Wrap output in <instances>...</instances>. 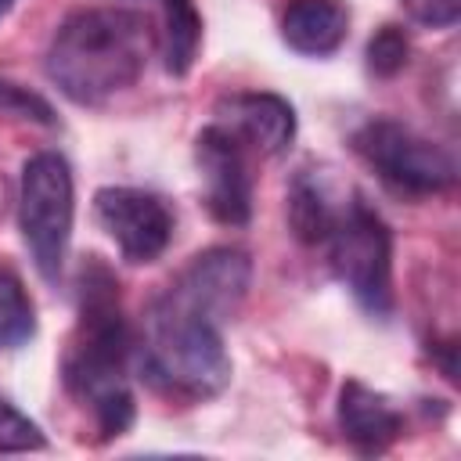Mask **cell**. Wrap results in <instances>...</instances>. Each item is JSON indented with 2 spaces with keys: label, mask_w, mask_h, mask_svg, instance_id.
Listing matches in <instances>:
<instances>
[{
  "label": "cell",
  "mask_w": 461,
  "mask_h": 461,
  "mask_svg": "<svg viewBox=\"0 0 461 461\" xmlns=\"http://www.w3.org/2000/svg\"><path fill=\"white\" fill-rule=\"evenodd\" d=\"M130 357L133 339L122 317L119 281L101 256H86L76 274V328L61 357V378L65 389L90 407L101 436H122L133 425Z\"/></svg>",
  "instance_id": "obj_1"
},
{
  "label": "cell",
  "mask_w": 461,
  "mask_h": 461,
  "mask_svg": "<svg viewBox=\"0 0 461 461\" xmlns=\"http://www.w3.org/2000/svg\"><path fill=\"white\" fill-rule=\"evenodd\" d=\"M151 25L140 11L83 7L72 11L50 36L47 76L72 104H104L130 90L148 68Z\"/></svg>",
  "instance_id": "obj_2"
},
{
  "label": "cell",
  "mask_w": 461,
  "mask_h": 461,
  "mask_svg": "<svg viewBox=\"0 0 461 461\" xmlns=\"http://www.w3.org/2000/svg\"><path fill=\"white\" fill-rule=\"evenodd\" d=\"M137 367L158 393L184 400L220 396L230 382V357L220 324L166 292H158L144 313Z\"/></svg>",
  "instance_id": "obj_3"
},
{
  "label": "cell",
  "mask_w": 461,
  "mask_h": 461,
  "mask_svg": "<svg viewBox=\"0 0 461 461\" xmlns=\"http://www.w3.org/2000/svg\"><path fill=\"white\" fill-rule=\"evenodd\" d=\"M76 220L72 166L58 151H36L22 166L18 180V230L43 281H58L65 270Z\"/></svg>",
  "instance_id": "obj_4"
},
{
  "label": "cell",
  "mask_w": 461,
  "mask_h": 461,
  "mask_svg": "<svg viewBox=\"0 0 461 461\" xmlns=\"http://www.w3.org/2000/svg\"><path fill=\"white\" fill-rule=\"evenodd\" d=\"M324 245H328L335 277L349 288L357 306L367 317L385 321L393 313V230L389 223L360 194H349Z\"/></svg>",
  "instance_id": "obj_5"
},
{
  "label": "cell",
  "mask_w": 461,
  "mask_h": 461,
  "mask_svg": "<svg viewBox=\"0 0 461 461\" xmlns=\"http://www.w3.org/2000/svg\"><path fill=\"white\" fill-rule=\"evenodd\" d=\"M353 151L389 184L396 194L425 198L439 194L457 180V166L447 148L421 137L414 126L396 119H371L353 133Z\"/></svg>",
  "instance_id": "obj_6"
},
{
  "label": "cell",
  "mask_w": 461,
  "mask_h": 461,
  "mask_svg": "<svg viewBox=\"0 0 461 461\" xmlns=\"http://www.w3.org/2000/svg\"><path fill=\"white\" fill-rule=\"evenodd\" d=\"M94 216L126 263H155L173 241L169 205L144 187H101L94 194Z\"/></svg>",
  "instance_id": "obj_7"
},
{
  "label": "cell",
  "mask_w": 461,
  "mask_h": 461,
  "mask_svg": "<svg viewBox=\"0 0 461 461\" xmlns=\"http://www.w3.org/2000/svg\"><path fill=\"white\" fill-rule=\"evenodd\" d=\"M194 166L202 180V202L223 227H245L252 216V173L249 148L223 126L209 122L194 137Z\"/></svg>",
  "instance_id": "obj_8"
},
{
  "label": "cell",
  "mask_w": 461,
  "mask_h": 461,
  "mask_svg": "<svg viewBox=\"0 0 461 461\" xmlns=\"http://www.w3.org/2000/svg\"><path fill=\"white\" fill-rule=\"evenodd\" d=\"M249 285H252L249 252L230 249V245H216V249L191 256V263L162 292L169 299L212 317L216 324H223V321H234V313L241 310Z\"/></svg>",
  "instance_id": "obj_9"
},
{
  "label": "cell",
  "mask_w": 461,
  "mask_h": 461,
  "mask_svg": "<svg viewBox=\"0 0 461 461\" xmlns=\"http://www.w3.org/2000/svg\"><path fill=\"white\" fill-rule=\"evenodd\" d=\"M212 122L223 126L230 137H238L249 155L274 158L288 151L295 140V108L267 90H234L223 94L212 108Z\"/></svg>",
  "instance_id": "obj_10"
},
{
  "label": "cell",
  "mask_w": 461,
  "mask_h": 461,
  "mask_svg": "<svg viewBox=\"0 0 461 461\" xmlns=\"http://www.w3.org/2000/svg\"><path fill=\"white\" fill-rule=\"evenodd\" d=\"M339 429L357 450L382 454L385 447H393L400 439L403 414L393 407L389 396H382L371 385L349 378L339 393Z\"/></svg>",
  "instance_id": "obj_11"
},
{
  "label": "cell",
  "mask_w": 461,
  "mask_h": 461,
  "mask_svg": "<svg viewBox=\"0 0 461 461\" xmlns=\"http://www.w3.org/2000/svg\"><path fill=\"white\" fill-rule=\"evenodd\" d=\"M349 36V7L342 0H288L281 40L306 58L335 54Z\"/></svg>",
  "instance_id": "obj_12"
},
{
  "label": "cell",
  "mask_w": 461,
  "mask_h": 461,
  "mask_svg": "<svg viewBox=\"0 0 461 461\" xmlns=\"http://www.w3.org/2000/svg\"><path fill=\"white\" fill-rule=\"evenodd\" d=\"M342 205L346 194H335L321 173L299 169L288 187V227L303 245H324Z\"/></svg>",
  "instance_id": "obj_13"
},
{
  "label": "cell",
  "mask_w": 461,
  "mask_h": 461,
  "mask_svg": "<svg viewBox=\"0 0 461 461\" xmlns=\"http://www.w3.org/2000/svg\"><path fill=\"white\" fill-rule=\"evenodd\" d=\"M202 47V14L194 0H162V58L169 76H187Z\"/></svg>",
  "instance_id": "obj_14"
},
{
  "label": "cell",
  "mask_w": 461,
  "mask_h": 461,
  "mask_svg": "<svg viewBox=\"0 0 461 461\" xmlns=\"http://www.w3.org/2000/svg\"><path fill=\"white\" fill-rule=\"evenodd\" d=\"M36 335V306L14 270L0 267V349H18Z\"/></svg>",
  "instance_id": "obj_15"
},
{
  "label": "cell",
  "mask_w": 461,
  "mask_h": 461,
  "mask_svg": "<svg viewBox=\"0 0 461 461\" xmlns=\"http://www.w3.org/2000/svg\"><path fill=\"white\" fill-rule=\"evenodd\" d=\"M407 54H411V43H407V32L400 25H382L367 40V68L382 79L396 76L407 65Z\"/></svg>",
  "instance_id": "obj_16"
},
{
  "label": "cell",
  "mask_w": 461,
  "mask_h": 461,
  "mask_svg": "<svg viewBox=\"0 0 461 461\" xmlns=\"http://www.w3.org/2000/svg\"><path fill=\"white\" fill-rule=\"evenodd\" d=\"M47 439L40 425L22 414L7 396H0V454H18V450H40Z\"/></svg>",
  "instance_id": "obj_17"
},
{
  "label": "cell",
  "mask_w": 461,
  "mask_h": 461,
  "mask_svg": "<svg viewBox=\"0 0 461 461\" xmlns=\"http://www.w3.org/2000/svg\"><path fill=\"white\" fill-rule=\"evenodd\" d=\"M0 115L36 119V122H43V126L54 122V112H50V104H47L43 97H36V94H29V90L7 83V79H0Z\"/></svg>",
  "instance_id": "obj_18"
},
{
  "label": "cell",
  "mask_w": 461,
  "mask_h": 461,
  "mask_svg": "<svg viewBox=\"0 0 461 461\" xmlns=\"http://www.w3.org/2000/svg\"><path fill=\"white\" fill-rule=\"evenodd\" d=\"M400 7L407 11L411 22L425 29H447L461 14V0H400Z\"/></svg>",
  "instance_id": "obj_19"
},
{
  "label": "cell",
  "mask_w": 461,
  "mask_h": 461,
  "mask_svg": "<svg viewBox=\"0 0 461 461\" xmlns=\"http://www.w3.org/2000/svg\"><path fill=\"white\" fill-rule=\"evenodd\" d=\"M11 4H14V0H0V18H4L7 11H11Z\"/></svg>",
  "instance_id": "obj_20"
}]
</instances>
